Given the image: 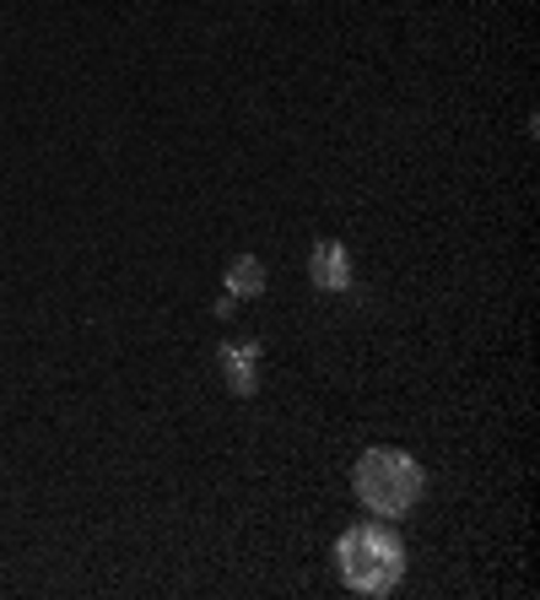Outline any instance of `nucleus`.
Masks as SVG:
<instances>
[{
	"instance_id": "nucleus-1",
	"label": "nucleus",
	"mask_w": 540,
	"mask_h": 600,
	"mask_svg": "<svg viewBox=\"0 0 540 600\" xmlns=\"http://www.w3.org/2000/svg\"><path fill=\"white\" fill-rule=\"evenodd\" d=\"M352 487H357V498H363L368 514L401 519V514H410L421 503L427 476H421V465L405 450H368L357 460V470H352Z\"/></svg>"
},
{
	"instance_id": "nucleus-2",
	"label": "nucleus",
	"mask_w": 540,
	"mask_h": 600,
	"mask_svg": "<svg viewBox=\"0 0 540 600\" xmlns=\"http://www.w3.org/2000/svg\"><path fill=\"white\" fill-rule=\"evenodd\" d=\"M335 563H341V579L357 590V596H390L405 574V552L401 541L379 525H357L341 536L335 547Z\"/></svg>"
},
{
	"instance_id": "nucleus-3",
	"label": "nucleus",
	"mask_w": 540,
	"mask_h": 600,
	"mask_svg": "<svg viewBox=\"0 0 540 600\" xmlns=\"http://www.w3.org/2000/svg\"><path fill=\"white\" fill-rule=\"evenodd\" d=\"M217 368H222V379H228L233 395H255L260 390V346L255 341H222Z\"/></svg>"
},
{
	"instance_id": "nucleus-4",
	"label": "nucleus",
	"mask_w": 540,
	"mask_h": 600,
	"mask_svg": "<svg viewBox=\"0 0 540 600\" xmlns=\"http://www.w3.org/2000/svg\"><path fill=\"white\" fill-rule=\"evenodd\" d=\"M308 282L319 287V293H346L352 287V260H346V249L341 244H314V255H308Z\"/></svg>"
},
{
	"instance_id": "nucleus-5",
	"label": "nucleus",
	"mask_w": 540,
	"mask_h": 600,
	"mask_svg": "<svg viewBox=\"0 0 540 600\" xmlns=\"http://www.w3.org/2000/svg\"><path fill=\"white\" fill-rule=\"evenodd\" d=\"M266 282L270 277H266V266H260L255 255H238V260L228 266V293H233V298H260Z\"/></svg>"
},
{
	"instance_id": "nucleus-6",
	"label": "nucleus",
	"mask_w": 540,
	"mask_h": 600,
	"mask_svg": "<svg viewBox=\"0 0 540 600\" xmlns=\"http://www.w3.org/2000/svg\"><path fill=\"white\" fill-rule=\"evenodd\" d=\"M233 308H238V298H233V293H222V298H217V308H211V314H217V319H233Z\"/></svg>"
}]
</instances>
